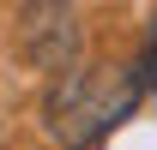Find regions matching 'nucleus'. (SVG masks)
Listing matches in <instances>:
<instances>
[{
	"label": "nucleus",
	"mask_w": 157,
	"mask_h": 150,
	"mask_svg": "<svg viewBox=\"0 0 157 150\" xmlns=\"http://www.w3.org/2000/svg\"><path fill=\"white\" fill-rule=\"evenodd\" d=\"M139 66H115V60H91V66H67L55 72L48 96H42V126L67 150H91L139 108Z\"/></svg>",
	"instance_id": "obj_1"
},
{
	"label": "nucleus",
	"mask_w": 157,
	"mask_h": 150,
	"mask_svg": "<svg viewBox=\"0 0 157 150\" xmlns=\"http://www.w3.org/2000/svg\"><path fill=\"white\" fill-rule=\"evenodd\" d=\"M18 48L36 60L42 72H67V66H78V48H85V36H78V12L67 6V0H30L24 18H18Z\"/></svg>",
	"instance_id": "obj_2"
},
{
	"label": "nucleus",
	"mask_w": 157,
	"mask_h": 150,
	"mask_svg": "<svg viewBox=\"0 0 157 150\" xmlns=\"http://www.w3.org/2000/svg\"><path fill=\"white\" fill-rule=\"evenodd\" d=\"M139 84H145V90L157 96V12H151V30H145V48H139Z\"/></svg>",
	"instance_id": "obj_3"
}]
</instances>
